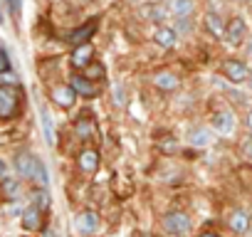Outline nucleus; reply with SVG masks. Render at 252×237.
<instances>
[{
  "mask_svg": "<svg viewBox=\"0 0 252 237\" xmlns=\"http://www.w3.org/2000/svg\"><path fill=\"white\" fill-rule=\"evenodd\" d=\"M20 104V91L10 84L0 87V118H13Z\"/></svg>",
  "mask_w": 252,
  "mask_h": 237,
  "instance_id": "f257e3e1",
  "label": "nucleus"
},
{
  "mask_svg": "<svg viewBox=\"0 0 252 237\" xmlns=\"http://www.w3.org/2000/svg\"><path fill=\"white\" fill-rule=\"evenodd\" d=\"M163 227L171 235H188L193 230V222H190V217L186 212H168L163 217Z\"/></svg>",
  "mask_w": 252,
  "mask_h": 237,
  "instance_id": "f03ea898",
  "label": "nucleus"
},
{
  "mask_svg": "<svg viewBox=\"0 0 252 237\" xmlns=\"http://www.w3.org/2000/svg\"><path fill=\"white\" fill-rule=\"evenodd\" d=\"M213 129L222 136H230L235 134L237 129V121H235V114L232 111H215L213 114Z\"/></svg>",
  "mask_w": 252,
  "mask_h": 237,
  "instance_id": "7ed1b4c3",
  "label": "nucleus"
},
{
  "mask_svg": "<svg viewBox=\"0 0 252 237\" xmlns=\"http://www.w3.org/2000/svg\"><path fill=\"white\" fill-rule=\"evenodd\" d=\"M96 20H89V23H84L82 28H77V30H72V32H67L64 35V42H69V45H82V42H89L92 40V35L96 32Z\"/></svg>",
  "mask_w": 252,
  "mask_h": 237,
  "instance_id": "20e7f679",
  "label": "nucleus"
},
{
  "mask_svg": "<svg viewBox=\"0 0 252 237\" xmlns=\"http://www.w3.org/2000/svg\"><path fill=\"white\" fill-rule=\"evenodd\" d=\"M94 59V47L89 42H82V45H74V52L69 57V64L77 67V69H84L89 62Z\"/></svg>",
  "mask_w": 252,
  "mask_h": 237,
  "instance_id": "39448f33",
  "label": "nucleus"
},
{
  "mask_svg": "<svg viewBox=\"0 0 252 237\" xmlns=\"http://www.w3.org/2000/svg\"><path fill=\"white\" fill-rule=\"evenodd\" d=\"M222 74L227 77V79H232L235 84H240V82H245L247 79V64L245 62H237V59H227L225 64H222Z\"/></svg>",
  "mask_w": 252,
  "mask_h": 237,
  "instance_id": "423d86ee",
  "label": "nucleus"
},
{
  "mask_svg": "<svg viewBox=\"0 0 252 237\" xmlns=\"http://www.w3.org/2000/svg\"><path fill=\"white\" fill-rule=\"evenodd\" d=\"M74 99H77V94H74V89H72L69 84H57V87H52V101H55L57 106L69 109V106L74 104Z\"/></svg>",
  "mask_w": 252,
  "mask_h": 237,
  "instance_id": "0eeeda50",
  "label": "nucleus"
},
{
  "mask_svg": "<svg viewBox=\"0 0 252 237\" xmlns=\"http://www.w3.org/2000/svg\"><path fill=\"white\" fill-rule=\"evenodd\" d=\"M69 87L74 89V94H79V96H96L99 94V87L94 84V82H89L87 77H79V74H74L72 79H69Z\"/></svg>",
  "mask_w": 252,
  "mask_h": 237,
  "instance_id": "6e6552de",
  "label": "nucleus"
},
{
  "mask_svg": "<svg viewBox=\"0 0 252 237\" xmlns=\"http://www.w3.org/2000/svg\"><path fill=\"white\" fill-rule=\"evenodd\" d=\"M139 15H141L144 20H151V23H161V20H166V18H168V8H163L161 3H151V5L141 8V10H139Z\"/></svg>",
  "mask_w": 252,
  "mask_h": 237,
  "instance_id": "1a4fd4ad",
  "label": "nucleus"
},
{
  "mask_svg": "<svg viewBox=\"0 0 252 237\" xmlns=\"http://www.w3.org/2000/svg\"><path fill=\"white\" fill-rule=\"evenodd\" d=\"M23 227L25 230H40L42 227V210L37 205H30L28 210H23Z\"/></svg>",
  "mask_w": 252,
  "mask_h": 237,
  "instance_id": "9d476101",
  "label": "nucleus"
},
{
  "mask_svg": "<svg viewBox=\"0 0 252 237\" xmlns=\"http://www.w3.org/2000/svg\"><path fill=\"white\" fill-rule=\"evenodd\" d=\"M188 144H190L193 148H205V146L213 144V131H210V129H193V131L188 134Z\"/></svg>",
  "mask_w": 252,
  "mask_h": 237,
  "instance_id": "9b49d317",
  "label": "nucleus"
},
{
  "mask_svg": "<svg viewBox=\"0 0 252 237\" xmlns=\"http://www.w3.org/2000/svg\"><path fill=\"white\" fill-rule=\"evenodd\" d=\"M77 163H79V168H82L84 173H94V171L99 168V153H96L94 148H87V151L79 153Z\"/></svg>",
  "mask_w": 252,
  "mask_h": 237,
  "instance_id": "f8f14e48",
  "label": "nucleus"
},
{
  "mask_svg": "<svg viewBox=\"0 0 252 237\" xmlns=\"http://www.w3.org/2000/svg\"><path fill=\"white\" fill-rule=\"evenodd\" d=\"M77 227H79L82 232H87V235L96 232V230H99V215H96L94 210H87V212H82V215L77 217Z\"/></svg>",
  "mask_w": 252,
  "mask_h": 237,
  "instance_id": "ddd939ff",
  "label": "nucleus"
},
{
  "mask_svg": "<svg viewBox=\"0 0 252 237\" xmlns=\"http://www.w3.org/2000/svg\"><path fill=\"white\" fill-rule=\"evenodd\" d=\"M154 40H156V45H158V47L171 50V47L176 45V40H178V32H176L173 28H158V30H156V35H154Z\"/></svg>",
  "mask_w": 252,
  "mask_h": 237,
  "instance_id": "4468645a",
  "label": "nucleus"
},
{
  "mask_svg": "<svg viewBox=\"0 0 252 237\" xmlns=\"http://www.w3.org/2000/svg\"><path fill=\"white\" fill-rule=\"evenodd\" d=\"M0 193H3L5 200L15 203L18 195H20V180H18V178H8V176H3V183H0Z\"/></svg>",
  "mask_w": 252,
  "mask_h": 237,
  "instance_id": "2eb2a0df",
  "label": "nucleus"
},
{
  "mask_svg": "<svg viewBox=\"0 0 252 237\" xmlns=\"http://www.w3.org/2000/svg\"><path fill=\"white\" fill-rule=\"evenodd\" d=\"M227 225H230V230L232 232H247V225H250V217H247V212L245 210H232L230 212V217H227Z\"/></svg>",
  "mask_w": 252,
  "mask_h": 237,
  "instance_id": "dca6fc26",
  "label": "nucleus"
},
{
  "mask_svg": "<svg viewBox=\"0 0 252 237\" xmlns=\"http://www.w3.org/2000/svg\"><path fill=\"white\" fill-rule=\"evenodd\" d=\"M193 10H195L193 0H171L168 3V13H173L176 18H188L193 15Z\"/></svg>",
  "mask_w": 252,
  "mask_h": 237,
  "instance_id": "f3484780",
  "label": "nucleus"
},
{
  "mask_svg": "<svg viewBox=\"0 0 252 237\" xmlns=\"http://www.w3.org/2000/svg\"><path fill=\"white\" fill-rule=\"evenodd\" d=\"M245 32H247V28H245V20L242 18H232V23L227 25V30H222V35H227L230 42H240L245 37Z\"/></svg>",
  "mask_w": 252,
  "mask_h": 237,
  "instance_id": "a211bd4d",
  "label": "nucleus"
},
{
  "mask_svg": "<svg viewBox=\"0 0 252 237\" xmlns=\"http://www.w3.org/2000/svg\"><path fill=\"white\" fill-rule=\"evenodd\" d=\"M32 166H35V156H30V153L15 156V171H18L20 178H30L32 176Z\"/></svg>",
  "mask_w": 252,
  "mask_h": 237,
  "instance_id": "6ab92c4d",
  "label": "nucleus"
},
{
  "mask_svg": "<svg viewBox=\"0 0 252 237\" xmlns=\"http://www.w3.org/2000/svg\"><path fill=\"white\" fill-rule=\"evenodd\" d=\"M154 87H158V89H163V91H173V89H178V77L171 74V72L154 74Z\"/></svg>",
  "mask_w": 252,
  "mask_h": 237,
  "instance_id": "aec40b11",
  "label": "nucleus"
},
{
  "mask_svg": "<svg viewBox=\"0 0 252 237\" xmlns=\"http://www.w3.org/2000/svg\"><path fill=\"white\" fill-rule=\"evenodd\" d=\"M74 134H77L79 139H94L96 126H94V121H89V118H82V121L74 124Z\"/></svg>",
  "mask_w": 252,
  "mask_h": 237,
  "instance_id": "412c9836",
  "label": "nucleus"
},
{
  "mask_svg": "<svg viewBox=\"0 0 252 237\" xmlns=\"http://www.w3.org/2000/svg\"><path fill=\"white\" fill-rule=\"evenodd\" d=\"M205 28H208V30H210L215 37H222V30H225V28H222V20H220V15H213V13H210V15L205 18Z\"/></svg>",
  "mask_w": 252,
  "mask_h": 237,
  "instance_id": "4be33fe9",
  "label": "nucleus"
},
{
  "mask_svg": "<svg viewBox=\"0 0 252 237\" xmlns=\"http://www.w3.org/2000/svg\"><path fill=\"white\" fill-rule=\"evenodd\" d=\"M42 129H45V139H47V144L52 146V144H55V131H52V118H50L47 109H42Z\"/></svg>",
  "mask_w": 252,
  "mask_h": 237,
  "instance_id": "5701e85b",
  "label": "nucleus"
},
{
  "mask_svg": "<svg viewBox=\"0 0 252 237\" xmlns=\"http://www.w3.org/2000/svg\"><path fill=\"white\" fill-rule=\"evenodd\" d=\"M30 178H37L42 185H47V171H45V166H42L40 158H35V166H32V176Z\"/></svg>",
  "mask_w": 252,
  "mask_h": 237,
  "instance_id": "b1692460",
  "label": "nucleus"
},
{
  "mask_svg": "<svg viewBox=\"0 0 252 237\" xmlns=\"http://www.w3.org/2000/svg\"><path fill=\"white\" fill-rule=\"evenodd\" d=\"M32 198H35V200H32V205H37L42 212L50 207V195H47L45 190H37V193H32Z\"/></svg>",
  "mask_w": 252,
  "mask_h": 237,
  "instance_id": "393cba45",
  "label": "nucleus"
},
{
  "mask_svg": "<svg viewBox=\"0 0 252 237\" xmlns=\"http://www.w3.org/2000/svg\"><path fill=\"white\" fill-rule=\"evenodd\" d=\"M84 69H87V79H104V74H106L99 62H96V64H87Z\"/></svg>",
  "mask_w": 252,
  "mask_h": 237,
  "instance_id": "a878e982",
  "label": "nucleus"
},
{
  "mask_svg": "<svg viewBox=\"0 0 252 237\" xmlns=\"http://www.w3.org/2000/svg\"><path fill=\"white\" fill-rule=\"evenodd\" d=\"M5 5H8V10H10L13 18H20L23 15V0H5Z\"/></svg>",
  "mask_w": 252,
  "mask_h": 237,
  "instance_id": "bb28decb",
  "label": "nucleus"
},
{
  "mask_svg": "<svg viewBox=\"0 0 252 237\" xmlns=\"http://www.w3.org/2000/svg\"><path fill=\"white\" fill-rule=\"evenodd\" d=\"M10 69V59H8V55L3 52V47H0V74H5Z\"/></svg>",
  "mask_w": 252,
  "mask_h": 237,
  "instance_id": "cd10ccee",
  "label": "nucleus"
},
{
  "mask_svg": "<svg viewBox=\"0 0 252 237\" xmlns=\"http://www.w3.org/2000/svg\"><path fill=\"white\" fill-rule=\"evenodd\" d=\"M114 91H116V104L121 106V104H124V89H121V84H116V87H114Z\"/></svg>",
  "mask_w": 252,
  "mask_h": 237,
  "instance_id": "c85d7f7f",
  "label": "nucleus"
},
{
  "mask_svg": "<svg viewBox=\"0 0 252 237\" xmlns=\"http://www.w3.org/2000/svg\"><path fill=\"white\" fill-rule=\"evenodd\" d=\"M242 158H245V161L250 158V139H247V141L242 144Z\"/></svg>",
  "mask_w": 252,
  "mask_h": 237,
  "instance_id": "c756f323",
  "label": "nucleus"
},
{
  "mask_svg": "<svg viewBox=\"0 0 252 237\" xmlns=\"http://www.w3.org/2000/svg\"><path fill=\"white\" fill-rule=\"evenodd\" d=\"M3 176H8V163L0 158V178H3Z\"/></svg>",
  "mask_w": 252,
  "mask_h": 237,
  "instance_id": "7c9ffc66",
  "label": "nucleus"
},
{
  "mask_svg": "<svg viewBox=\"0 0 252 237\" xmlns=\"http://www.w3.org/2000/svg\"><path fill=\"white\" fill-rule=\"evenodd\" d=\"M200 237H220L218 232H205V235H200Z\"/></svg>",
  "mask_w": 252,
  "mask_h": 237,
  "instance_id": "2f4dec72",
  "label": "nucleus"
},
{
  "mask_svg": "<svg viewBox=\"0 0 252 237\" xmlns=\"http://www.w3.org/2000/svg\"><path fill=\"white\" fill-rule=\"evenodd\" d=\"M0 25H3V10H0Z\"/></svg>",
  "mask_w": 252,
  "mask_h": 237,
  "instance_id": "473e14b6",
  "label": "nucleus"
},
{
  "mask_svg": "<svg viewBox=\"0 0 252 237\" xmlns=\"http://www.w3.org/2000/svg\"><path fill=\"white\" fill-rule=\"evenodd\" d=\"M50 237H60V235H57V232H52V235H50Z\"/></svg>",
  "mask_w": 252,
  "mask_h": 237,
  "instance_id": "72a5a7b5",
  "label": "nucleus"
},
{
  "mask_svg": "<svg viewBox=\"0 0 252 237\" xmlns=\"http://www.w3.org/2000/svg\"><path fill=\"white\" fill-rule=\"evenodd\" d=\"M149 3H161V0H149Z\"/></svg>",
  "mask_w": 252,
  "mask_h": 237,
  "instance_id": "f704fd0d",
  "label": "nucleus"
},
{
  "mask_svg": "<svg viewBox=\"0 0 252 237\" xmlns=\"http://www.w3.org/2000/svg\"><path fill=\"white\" fill-rule=\"evenodd\" d=\"M237 3H247V0H237Z\"/></svg>",
  "mask_w": 252,
  "mask_h": 237,
  "instance_id": "c9c22d12",
  "label": "nucleus"
}]
</instances>
